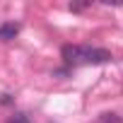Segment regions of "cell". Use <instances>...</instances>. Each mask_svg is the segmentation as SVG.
<instances>
[{
  "mask_svg": "<svg viewBox=\"0 0 123 123\" xmlns=\"http://www.w3.org/2000/svg\"><path fill=\"white\" fill-rule=\"evenodd\" d=\"M63 60L70 65H99V63H109L111 53L106 48H97V46H80V43H68L63 46Z\"/></svg>",
  "mask_w": 123,
  "mask_h": 123,
  "instance_id": "cell-1",
  "label": "cell"
},
{
  "mask_svg": "<svg viewBox=\"0 0 123 123\" xmlns=\"http://www.w3.org/2000/svg\"><path fill=\"white\" fill-rule=\"evenodd\" d=\"M19 34V24L17 22H5L0 24V41H12Z\"/></svg>",
  "mask_w": 123,
  "mask_h": 123,
  "instance_id": "cell-2",
  "label": "cell"
},
{
  "mask_svg": "<svg viewBox=\"0 0 123 123\" xmlns=\"http://www.w3.org/2000/svg\"><path fill=\"white\" fill-rule=\"evenodd\" d=\"M94 123H121V116H116V113H101Z\"/></svg>",
  "mask_w": 123,
  "mask_h": 123,
  "instance_id": "cell-3",
  "label": "cell"
},
{
  "mask_svg": "<svg viewBox=\"0 0 123 123\" xmlns=\"http://www.w3.org/2000/svg\"><path fill=\"white\" fill-rule=\"evenodd\" d=\"M7 123H31V121H29V116H27V113H15V116H10V118H7Z\"/></svg>",
  "mask_w": 123,
  "mask_h": 123,
  "instance_id": "cell-4",
  "label": "cell"
},
{
  "mask_svg": "<svg viewBox=\"0 0 123 123\" xmlns=\"http://www.w3.org/2000/svg\"><path fill=\"white\" fill-rule=\"evenodd\" d=\"M89 5H92V3H89V0H85V3H70L68 7H70L73 12H80V10H85V7H89Z\"/></svg>",
  "mask_w": 123,
  "mask_h": 123,
  "instance_id": "cell-5",
  "label": "cell"
}]
</instances>
